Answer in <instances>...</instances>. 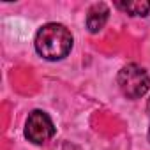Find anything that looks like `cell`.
Wrapping results in <instances>:
<instances>
[{
	"instance_id": "1",
	"label": "cell",
	"mask_w": 150,
	"mask_h": 150,
	"mask_svg": "<svg viewBox=\"0 0 150 150\" xmlns=\"http://www.w3.org/2000/svg\"><path fill=\"white\" fill-rule=\"evenodd\" d=\"M35 50L46 60H60L67 57L72 48L71 32L60 23L42 25L35 35Z\"/></svg>"
},
{
	"instance_id": "2",
	"label": "cell",
	"mask_w": 150,
	"mask_h": 150,
	"mask_svg": "<svg viewBox=\"0 0 150 150\" xmlns=\"http://www.w3.org/2000/svg\"><path fill=\"white\" fill-rule=\"evenodd\" d=\"M117 83H118L120 92L127 99H139L150 88L148 72L141 65H138V64H127V65H124L118 71Z\"/></svg>"
},
{
	"instance_id": "6",
	"label": "cell",
	"mask_w": 150,
	"mask_h": 150,
	"mask_svg": "<svg viewBox=\"0 0 150 150\" xmlns=\"http://www.w3.org/2000/svg\"><path fill=\"white\" fill-rule=\"evenodd\" d=\"M146 110H148V113H150V99H148V104H146Z\"/></svg>"
},
{
	"instance_id": "4",
	"label": "cell",
	"mask_w": 150,
	"mask_h": 150,
	"mask_svg": "<svg viewBox=\"0 0 150 150\" xmlns=\"http://www.w3.org/2000/svg\"><path fill=\"white\" fill-rule=\"evenodd\" d=\"M110 18V9L106 4H94L90 9H88V14H87V28L92 32V34H97L99 30L104 28L106 21Z\"/></svg>"
},
{
	"instance_id": "5",
	"label": "cell",
	"mask_w": 150,
	"mask_h": 150,
	"mask_svg": "<svg viewBox=\"0 0 150 150\" xmlns=\"http://www.w3.org/2000/svg\"><path fill=\"white\" fill-rule=\"evenodd\" d=\"M117 7L131 16H146L150 11V2L136 0V2H117Z\"/></svg>"
},
{
	"instance_id": "7",
	"label": "cell",
	"mask_w": 150,
	"mask_h": 150,
	"mask_svg": "<svg viewBox=\"0 0 150 150\" xmlns=\"http://www.w3.org/2000/svg\"><path fill=\"white\" fill-rule=\"evenodd\" d=\"M148 139H150V127H148Z\"/></svg>"
},
{
	"instance_id": "3",
	"label": "cell",
	"mask_w": 150,
	"mask_h": 150,
	"mask_svg": "<svg viewBox=\"0 0 150 150\" xmlns=\"http://www.w3.org/2000/svg\"><path fill=\"white\" fill-rule=\"evenodd\" d=\"M25 136L28 141H32L35 145H42V143L50 141L55 136V125H53L51 118L48 117V113H44L41 110H34L27 118Z\"/></svg>"
}]
</instances>
